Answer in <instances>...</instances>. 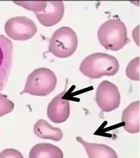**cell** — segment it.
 I'll return each mask as SVG.
<instances>
[{
    "label": "cell",
    "mask_w": 140,
    "mask_h": 158,
    "mask_svg": "<svg viewBox=\"0 0 140 158\" xmlns=\"http://www.w3.org/2000/svg\"><path fill=\"white\" fill-rule=\"evenodd\" d=\"M14 107V104L7 98V96L0 94V117L12 112Z\"/></svg>",
    "instance_id": "2e32d148"
},
{
    "label": "cell",
    "mask_w": 140,
    "mask_h": 158,
    "mask_svg": "<svg viewBox=\"0 0 140 158\" xmlns=\"http://www.w3.org/2000/svg\"><path fill=\"white\" fill-rule=\"evenodd\" d=\"M140 111L139 101L130 103L123 111L121 122L128 132L136 134L140 131Z\"/></svg>",
    "instance_id": "30bf717a"
},
{
    "label": "cell",
    "mask_w": 140,
    "mask_h": 158,
    "mask_svg": "<svg viewBox=\"0 0 140 158\" xmlns=\"http://www.w3.org/2000/svg\"><path fill=\"white\" fill-rule=\"evenodd\" d=\"M76 140L83 146L89 158H118L115 150L106 145L87 143L80 136Z\"/></svg>",
    "instance_id": "8fae6325"
},
{
    "label": "cell",
    "mask_w": 140,
    "mask_h": 158,
    "mask_svg": "<svg viewBox=\"0 0 140 158\" xmlns=\"http://www.w3.org/2000/svg\"><path fill=\"white\" fill-rule=\"evenodd\" d=\"M57 82V78L53 71L47 68H40L28 76L24 90L20 94L45 96L55 89Z\"/></svg>",
    "instance_id": "3957f363"
},
{
    "label": "cell",
    "mask_w": 140,
    "mask_h": 158,
    "mask_svg": "<svg viewBox=\"0 0 140 158\" xmlns=\"http://www.w3.org/2000/svg\"><path fill=\"white\" fill-rule=\"evenodd\" d=\"M119 64L115 56L105 53L90 55L81 63L80 70L90 79H98L103 76H114L119 70Z\"/></svg>",
    "instance_id": "6da1fadb"
},
{
    "label": "cell",
    "mask_w": 140,
    "mask_h": 158,
    "mask_svg": "<svg viewBox=\"0 0 140 158\" xmlns=\"http://www.w3.org/2000/svg\"><path fill=\"white\" fill-rule=\"evenodd\" d=\"M47 6L40 12L35 13L40 23L45 27H52L60 22L64 14V5L62 1H46Z\"/></svg>",
    "instance_id": "9c48e42d"
},
{
    "label": "cell",
    "mask_w": 140,
    "mask_h": 158,
    "mask_svg": "<svg viewBox=\"0 0 140 158\" xmlns=\"http://www.w3.org/2000/svg\"><path fill=\"white\" fill-rule=\"evenodd\" d=\"M62 150L58 147L48 143L37 144L30 149L29 158H63Z\"/></svg>",
    "instance_id": "4fadbf2b"
},
{
    "label": "cell",
    "mask_w": 140,
    "mask_h": 158,
    "mask_svg": "<svg viewBox=\"0 0 140 158\" xmlns=\"http://www.w3.org/2000/svg\"><path fill=\"white\" fill-rule=\"evenodd\" d=\"M14 2L34 13L42 11L47 6L46 1H14Z\"/></svg>",
    "instance_id": "9a60e30c"
},
{
    "label": "cell",
    "mask_w": 140,
    "mask_h": 158,
    "mask_svg": "<svg viewBox=\"0 0 140 158\" xmlns=\"http://www.w3.org/2000/svg\"><path fill=\"white\" fill-rule=\"evenodd\" d=\"M66 91L57 95L49 103L47 108L48 118L52 122L61 123L65 122L70 114V102L64 98Z\"/></svg>",
    "instance_id": "ba28073f"
},
{
    "label": "cell",
    "mask_w": 140,
    "mask_h": 158,
    "mask_svg": "<svg viewBox=\"0 0 140 158\" xmlns=\"http://www.w3.org/2000/svg\"><path fill=\"white\" fill-rule=\"evenodd\" d=\"M0 158H24L21 153L16 149L8 148L0 153Z\"/></svg>",
    "instance_id": "e0dca14e"
},
{
    "label": "cell",
    "mask_w": 140,
    "mask_h": 158,
    "mask_svg": "<svg viewBox=\"0 0 140 158\" xmlns=\"http://www.w3.org/2000/svg\"><path fill=\"white\" fill-rule=\"evenodd\" d=\"M6 35L13 40L24 41L30 40L37 32V27L33 20L20 16L9 19L5 25Z\"/></svg>",
    "instance_id": "5b68a950"
},
{
    "label": "cell",
    "mask_w": 140,
    "mask_h": 158,
    "mask_svg": "<svg viewBox=\"0 0 140 158\" xmlns=\"http://www.w3.org/2000/svg\"><path fill=\"white\" fill-rule=\"evenodd\" d=\"M13 44L11 40L0 34V91L5 87L13 64Z\"/></svg>",
    "instance_id": "52a82bcc"
},
{
    "label": "cell",
    "mask_w": 140,
    "mask_h": 158,
    "mask_svg": "<svg viewBox=\"0 0 140 158\" xmlns=\"http://www.w3.org/2000/svg\"><path fill=\"white\" fill-rule=\"evenodd\" d=\"M95 100L103 112L115 110L120 104V94L116 85L109 81H102L97 87Z\"/></svg>",
    "instance_id": "8992f818"
},
{
    "label": "cell",
    "mask_w": 140,
    "mask_h": 158,
    "mask_svg": "<svg viewBox=\"0 0 140 158\" xmlns=\"http://www.w3.org/2000/svg\"><path fill=\"white\" fill-rule=\"evenodd\" d=\"M34 132L38 137L42 139H50L56 142L61 141L63 133L61 129L53 127L45 120H39L34 126Z\"/></svg>",
    "instance_id": "7c38bea8"
},
{
    "label": "cell",
    "mask_w": 140,
    "mask_h": 158,
    "mask_svg": "<svg viewBox=\"0 0 140 158\" xmlns=\"http://www.w3.org/2000/svg\"><path fill=\"white\" fill-rule=\"evenodd\" d=\"M78 38L76 32L68 27H62L55 31L50 40L49 51L60 58L72 55L78 47Z\"/></svg>",
    "instance_id": "277c9868"
},
{
    "label": "cell",
    "mask_w": 140,
    "mask_h": 158,
    "mask_svg": "<svg viewBox=\"0 0 140 158\" xmlns=\"http://www.w3.org/2000/svg\"><path fill=\"white\" fill-rule=\"evenodd\" d=\"M97 36L105 48L113 51L122 49L129 40L126 27L118 19H110L103 23L99 27Z\"/></svg>",
    "instance_id": "7a4b0ae2"
},
{
    "label": "cell",
    "mask_w": 140,
    "mask_h": 158,
    "mask_svg": "<svg viewBox=\"0 0 140 158\" xmlns=\"http://www.w3.org/2000/svg\"><path fill=\"white\" fill-rule=\"evenodd\" d=\"M127 77L133 81H140V57H136L130 62L126 69Z\"/></svg>",
    "instance_id": "5bb4252c"
}]
</instances>
